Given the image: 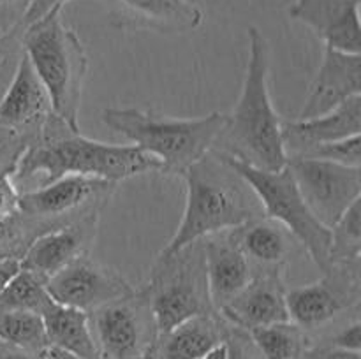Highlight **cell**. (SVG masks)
Masks as SVG:
<instances>
[{"instance_id": "cell-44", "label": "cell", "mask_w": 361, "mask_h": 359, "mask_svg": "<svg viewBox=\"0 0 361 359\" xmlns=\"http://www.w3.org/2000/svg\"><path fill=\"white\" fill-rule=\"evenodd\" d=\"M0 56H2V51H0ZM4 63H6V62H4V60L0 58V67H4Z\"/></svg>"}, {"instance_id": "cell-28", "label": "cell", "mask_w": 361, "mask_h": 359, "mask_svg": "<svg viewBox=\"0 0 361 359\" xmlns=\"http://www.w3.org/2000/svg\"><path fill=\"white\" fill-rule=\"evenodd\" d=\"M59 225L18 211L0 222V259H21L37 236Z\"/></svg>"}, {"instance_id": "cell-45", "label": "cell", "mask_w": 361, "mask_h": 359, "mask_svg": "<svg viewBox=\"0 0 361 359\" xmlns=\"http://www.w3.org/2000/svg\"><path fill=\"white\" fill-rule=\"evenodd\" d=\"M190 2H194V4H200V0H190Z\"/></svg>"}, {"instance_id": "cell-33", "label": "cell", "mask_w": 361, "mask_h": 359, "mask_svg": "<svg viewBox=\"0 0 361 359\" xmlns=\"http://www.w3.org/2000/svg\"><path fill=\"white\" fill-rule=\"evenodd\" d=\"M71 0H28L27 6H25L23 13H21V20L18 23V27L23 30L25 27L32 25L34 21H37L39 18L44 16L46 13H49L55 7H63Z\"/></svg>"}, {"instance_id": "cell-37", "label": "cell", "mask_w": 361, "mask_h": 359, "mask_svg": "<svg viewBox=\"0 0 361 359\" xmlns=\"http://www.w3.org/2000/svg\"><path fill=\"white\" fill-rule=\"evenodd\" d=\"M0 359H37V355H32L7 344H0Z\"/></svg>"}, {"instance_id": "cell-9", "label": "cell", "mask_w": 361, "mask_h": 359, "mask_svg": "<svg viewBox=\"0 0 361 359\" xmlns=\"http://www.w3.org/2000/svg\"><path fill=\"white\" fill-rule=\"evenodd\" d=\"M288 168L314 217L331 229L361 194V168L291 157Z\"/></svg>"}, {"instance_id": "cell-3", "label": "cell", "mask_w": 361, "mask_h": 359, "mask_svg": "<svg viewBox=\"0 0 361 359\" xmlns=\"http://www.w3.org/2000/svg\"><path fill=\"white\" fill-rule=\"evenodd\" d=\"M182 178L185 180V210L175 234L157 257L171 256L189 243L264 217L252 187L219 151L204 153Z\"/></svg>"}, {"instance_id": "cell-36", "label": "cell", "mask_w": 361, "mask_h": 359, "mask_svg": "<svg viewBox=\"0 0 361 359\" xmlns=\"http://www.w3.org/2000/svg\"><path fill=\"white\" fill-rule=\"evenodd\" d=\"M21 270L20 259H0V292L13 280L14 275Z\"/></svg>"}, {"instance_id": "cell-41", "label": "cell", "mask_w": 361, "mask_h": 359, "mask_svg": "<svg viewBox=\"0 0 361 359\" xmlns=\"http://www.w3.org/2000/svg\"><path fill=\"white\" fill-rule=\"evenodd\" d=\"M49 352H51V355L55 359H80V358H74V355H69L66 354V352H60V351H53V348H48Z\"/></svg>"}, {"instance_id": "cell-17", "label": "cell", "mask_w": 361, "mask_h": 359, "mask_svg": "<svg viewBox=\"0 0 361 359\" xmlns=\"http://www.w3.org/2000/svg\"><path fill=\"white\" fill-rule=\"evenodd\" d=\"M288 14L310 28L324 48L361 53L360 0H293Z\"/></svg>"}, {"instance_id": "cell-23", "label": "cell", "mask_w": 361, "mask_h": 359, "mask_svg": "<svg viewBox=\"0 0 361 359\" xmlns=\"http://www.w3.org/2000/svg\"><path fill=\"white\" fill-rule=\"evenodd\" d=\"M231 231L252 270L286 267L293 248L298 243L281 224L267 217L250 220Z\"/></svg>"}, {"instance_id": "cell-46", "label": "cell", "mask_w": 361, "mask_h": 359, "mask_svg": "<svg viewBox=\"0 0 361 359\" xmlns=\"http://www.w3.org/2000/svg\"><path fill=\"white\" fill-rule=\"evenodd\" d=\"M0 130H4V129H0Z\"/></svg>"}, {"instance_id": "cell-34", "label": "cell", "mask_w": 361, "mask_h": 359, "mask_svg": "<svg viewBox=\"0 0 361 359\" xmlns=\"http://www.w3.org/2000/svg\"><path fill=\"white\" fill-rule=\"evenodd\" d=\"M331 347L344 348V351L360 352L361 351V324L358 319L353 320L345 327L335 333L331 338Z\"/></svg>"}, {"instance_id": "cell-15", "label": "cell", "mask_w": 361, "mask_h": 359, "mask_svg": "<svg viewBox=\"0 0 361 359\" xmlns=\"http://www.w3.org/2000/svg\"><path fill=\"white\" fill-rule=\"evenodd\" d=\"M286 267H256L249 284L226 303L219 313L226 322L250 331L254 327L289 320L286 306Z\"/></svg>"}, {"instance_id": "cell-30", "label": "cell", "mask_w": 361, "mask_h": 359, "mask_svg": "<svg viewBox=\"0 0 361 359\" xmlns=\"http://www.w3.org/2000/svg\"><path fill=\"white\" fill-rule=\"evenodd\" d=\"M34 139L25 134L0 130V175H13L25 148Z\"/></svg>"}, {"instance_id": "cell-16", "label": "cell", "mask_w": 361, "mask_h": 359, "mask_svg": "<svg viewBox=\"0 0 361 359\" xmlns=\"http://www.w3.org/2000/svg\"><path fill=\"white\" fill-rule=\"evenodd\" d=\"M361 95V55L324 48L319 69L296 118L326 115L349 99Z\"/></svg>"}, {"instance_id": "cell-12", "label": "cell", "mask_w": 361, "mask_h": 359, "mask_svg": "<svg viewBox=\"0 0 361 359\" xmlns=\"http://www.w3.org/2000/svg\"><path fill=\"white\" fill-rule=\"evenodd\" d=\"M46 289L55 303L87 313L136 291L118 271L90 259L88 253L76 257L53 275L46 282Z\"/></svg>"}, {"instance_id": "cell-4", "label": "cell", "mask_w": 361, "mask_h": 359, "mask_svg": "<svg viewBox=\"0 0 361 359\" xmlns=\"http://www.w3.org/2000/svg\"><path fill=\"white\" fill-rule=\"evenodd\" d=\"M102 123L129 144L157 160L159 172H183L214 148L226 122V113L214 111L196 118H173L154 109L106 108Z\"/></svg>"}, {"instance_id": "cell-13", "label": "cell", "mask_w": 361, "mask_h": 359, "mask_svg": "<svg viewBox=\"0 0 361 359\" xmlns=\"http://www.w3.org/2000/svg\"><path fill=\"white\" fill-rule=\"evenodd\" d=\"M101 210L88 211L83 217L42 232L25 250L20 259L21 270L48 282L71 260L87 256L94 245Z\"/></svg>"}, {"instance_id": "cell-24", "label": "cell", "mask_w": 361, "mask_h": 359, "mask_svg": "<svg viewBox=\"0 0 361 359\" xmlns=\"http://www.w3.org/2000/svg\"><path fill=\"white\" fill-rule=\"evenodd\" d=\"M263 359H300L305 351V331L293 320L247 331Z\"/></svg>"}, {"instance_id": "cell-29", "label": "cell", "mask_w": 361, "mask_h": 359, "mask_svg": "<svg viewBox=\"0 0 361 359\" xmlns=\"http://www.w3.org/2000/svg\"><path fill=\"white\" fill-rule=\"evenodd\" d=\"M361 134L358 136L344 137V139L331 141V143L316 144L303 153L296 155L302 158H314V160L335 162V164L349 165V168H361ZM291 158V157H289Z\"/></svg>"}, {"instance_id": "cell-42", "label": "cell", "mask_w": 361, "mask_h": 359, "mask_svg": "<svg viewBox=\"0 0 361 359\" xmlns=\"http://www.w3.org/2000/svg\"><path fill=\"white\" fill-rule=\"evenodd\" d=\"M20 0H0V9H9V7L16 6Z\"/></svg>"}, {"instance_id": "cell-40", "label": "cell", "mask_w": 361, "mask_h": 359, "mask_svg": "<svg viewBox=\"0 0 361 359\" xmlns=\"http://www.w3.org/2000/svg\"><path fill=\"white\" fill-rule=\"evenodd\" d=\"M141 359H161V358H159V354H157V348H155V344L152 345V347L148 348L147 352H145L143 358H141Z\"/></svg>"}, {"instance_id": "cell-14", "label": "cell", "mask_w": 361, "mask_h": 359, "mask_svg": "<svg viewBox=\"0 0 361 359\" xmlns=\"http://www.w3.org/2000/svg\"><path fill=\"white\" fill-rule=\"evenodd\" d=\"M53 115L48 92L30 60L21 51L6 90L0 95V129L35 137Z\"/></svg>"}, {"instance_id": "cell-21", "label": "cell", "mask_w": 361, "mask_h": 359, "mask_svg": "<svg viewBox=\"0 0 361 359\" xmlns=\"http://www.w3.org/2000/svg\"><path fill=\"white\" fill-rule=\"evenodd\" d=\"M228 327L219 312L201 313L157 336L155 348L161 359H204L224 344Z\"/></svg>"}, {"instance_id": "cell-31", "label": "cell", "mask_w": 361, "mask_h": 359, "mask_svg": "<svg viewBox=\"0 0 361 359\" xmlns=\"http://www.w3.org/2000/svg\"><path fill=\"white\" fill-rule=\"evenodd\" d=\"M226 355L228 359H263L256 345L250 340L249 333L240 327H235L229 324L228 333L224 338Z\"/></svg>"}, {"instance_id": "cell-8", "label": "cell", "mask_w": 361, "mask_h": 359, "mask_svg": "<svg viewBox=\"0 0 361 359\" xmlns=\"http://www.w3.org/2000/svg\"><path fill=\"white\" fill-rule=\"evenodd\" d=\"M88 317L102 359H141L157 341L145 287L94 310Z\"/></svg>"}, {"instance_id": "cell-10", "label": "cell", "mask_w": 361, "mask_h": 359, "mask_svg": "<svg viewBox=\"0 0 361 359\" xmlns=\"http://www.w3.org/2000/svg\"><path fill=\"white\" fill-rule=\"evenodd\" d=\"M323 273L312 284L286 291L289 320L303 331L317 329L360 305V264H330Z\"/></svg>"}, {"instance_id": "cell-20", "label": "cell", "mask_w": 361, "mask_h": 359, "mask_svg": "<svg viewBox=\"0 0 361 359\" xmlns=\"http://www.w3.org/2000/svg\"><path fill=\"white\" fill-rule=\"evenodd\" d=\"M358 134H361V95L349 99L326 115L282 122V137L288 158L296 157L316 144L331 143Z\"/></svg>"}, {"instance_id": "cell-32", "label": "cell", "mask_w": 361, "mask_h": 359, "mask_svg": "<svg viewBox=\"0 0 361 359\" xmlns=\"http://www.w3.org/2000/svg\"><path fill=\"white\" fill-rule=\"evenodd\" d=\"M20 211V190L11 175H0V222Z\"/></svg>"}, {"instance_id": "cell-35", "label": "cell", "mask_w": 361, "mask_h": 359, "mask_svg": "<svg viewBox=\"0 0 361 359\" xmlns=\"http://www.w3.org/2000/svg\"><path fill=\"white\" fill-rule=\"evenodd\" d=\"M310 355H312L310 359H361L360 352L344 351V348L331 347V345L328 348L316 351L314 354H310Z\"/></svg>"}, {"instance_id": "cell-18", "label": "cell", "mask_w": 361, "mask_h": 359, "mask_svg": "<svg viewBox=\"0 0 361 359\" xmlns=\"http://www.w3.org/2000/svg\"><path fill=\"white\" fill-rule=\"evenodd\" d=\"M207 264L208 292L215 310L231 301L252 278V266L233 231L215 232L201 239Z\"/></svg>"}, {"instance_id": "cell-22", "label": "cell", "mask_w": 361, "mask_h": 359, "mask_svg": "<svg viewBox=\"0 0 361 359\" xmlns=\"http://www.w3.org/2000/svg\"><path fill=\"white\" fill-rule=\"evenodd\" d=\"M41 319L48 348L80 359H102L87 312L53 301L41 313Z\"/></svg>"}, {"instance_id": "cell-7", "label": "cell", "mask_w": 361, "mask_h": 359, "mask_svg": "<svg viewBox=\"0 0 361 359\" xmlns=\"http://www.w3.org/2000/svg\"><path fill=\"white\" fill-rule=\"evenodd\" d=\"M229 162L252 187L264 217L281 224L309 253L314 264L321 271L326 270L330 264V229L324 227L307 206L288 164L279 171H264L235 158H229Z\"/></svg>"}, {"instance_id": "cell-26", "label": "cell", "mask_w": 361, "mask_h": 359, "mask_svg": "<svg viewBox=\"0 0 361 359\" xmlns=\"http://www.w3.org/2000/svg\"><path fill=\"white\" fill-rule=\"evenodd\" d=\"M0 344L21 348L32 355L42 354L48 344L41 315L30 312L0 313Z\"/></svg>"}, {"instance_id": "cell-25", "label": "cell", "mask_w": 361, "mask_h": 359, "mask_svg": "<svg viewBox=\"0 0 361 359\" xmlns=\"http://www.w3.org/2000/svg\"><path fill=\"white\" fill-rule=\"evenodd\" d=\"M51 303L44 282L25 270L18 271L0 292V313L30 312L41 315Z\"/></svg>"}, {"instance_id": "cell-2", "label": "cell", "mask_w": 361, "mask_h": 359, "mask_svg": "<svg viewBox=\"0 0 361 359\" xmlns=\"http://www.w3.org/2000/svg\"><path fill=\"white\" fill-rule=\"evenodd\" d=\"M249 58L242 92L235 108L226 115L224 127L212 150L264 171H279L288 164L282 118L270 97V53L257 27H249Z\"/></svg>"}, {"instance_id": "cell-38", "label": "cell", "mask_w": 361, "mask_h": 359, "mask_svg": "<svg viewBox=\"0 0 361 359\" xmlns=\"http://www.w3.org/2000/svg\"><path fill=\"white\" fill-rule=\"evenodd\" d=\"M204 359H228V355H226V345H219V347L215 348V351H212Z\"/></svg>"}, {"instance_id": "cell-5", "label": "cell", "mask_w": 361, "mask_h": 359, "mask_svg": "<svg viewBox=\"0 0 361 359\" xmlns=\"http://www.w3.org/2000/svg\"><path fill=\"white\" fill-rule=\"evenodd\" d=\"M62 9L55 7L21 30V51L44 84L53 113L73 130H80L78 113L88 56L80 37L63 23Z\"/></svg>"}, {"instance_id": "cell-6", "label": "cell", "mask_w": 361, "mask_h": 359, "mask_svg": "<svg viewBox=\"0 0 361 359\" xmlns=\"http://www.w3.org/2000/svg\"><path fill=\"white\" fill-rule=\"evenodd\" d=\"M143 287L147 289L157 336L201 313L217 312L208 292L201 239L171 256L157 257Z\"/></svg>"}, {"instance_id": "cell-43", "label": "cell", "mask_w": 361, "mask_h": 359, "mask_svg": "<svg viewBox=\"0 0 361 359\" xmlns=\"http://www.w3.org/2000/svg\"><path fill=\"white\" fill-rule=\"evenodd\" d=\"M37 359H55V358H53L51 352H49L48 348H46V351L42 352V354H39V355H37Z\"/></svg>"}, {"instance_id": "cell-11", "label": "cell", "mask_w": 361, "mask_h": 359, "mask_svg": "<svg viewBox=\"0 0 361 359\" xmlns=\"http://www.w3.org/2000/svg\"><path fill=\"white\" fill-rule=\"evenodd\" d=\"M116 183L85 176H63L46 185L20 192V211L28 217L63 225L101 210Z\"/></svg>"}, {"instance_id": "cell-39", "label": "cell", "mask_w": 361, "mask_h": 359, "mask_svg": "<svg viewBox=\"0 0 361 359\" xmlns=\"http://www.w3.org/2000/svg\"><path fill=\"white\" fill-rule=\"evenodd\" d=\"M7 81H9V76H7L6 70H4L2 67H0V95H2L4 90H6Z\"/></svg>"}, {"instance_id": "cell-1", "label": "cell", "mask_w": 361, "mask_h": 359, "mask_svg": "<svg viewBox=\"0 0 361 359\" xmlns=\"http://www.w3.org/2000/svg\"><path fill=\"white\" fill-rule=\"evenodd\" d=\"M147 172H159V164L140 148L90 139L53 115L25 148L11 178L23 192L35 176L42 178L41 185L63 176L118 183Z\"/></svg>"}, {"instance_id": "cell-19", "label": "cell", "mask_w": 361, "mask_h": 359, "mask_svg": "<svg viewBox=\"0 0 361 359\" xmlns=\"http://www.w3.org/2000/svg\"><path fill=\"white\" fill-rule=\"evenodd\" d=\"M115 23L133 30L189 34L201 27L204 14L190 0H115Z\"/></svg>"}, {"instance_id": "cell-27", "label": "cell", "mask_w": 361, "mask_h": 359, "mask_svg": "<svg viewBox=\"0 0 361 359\" xmlns=\"http://www.w3.org/2000/svg\"><path fill=\"white\" fill-rule=\"evenodd\" d=\"M330 264H361V201L330 229Z\"/></svg>"}]
</instances>
